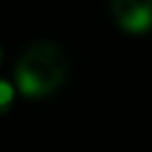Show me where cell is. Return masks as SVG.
I'll return each mask as SVG.
<instances>
[{
	"instance_id": "6da1fadb",
	"label": "cell",
	"mask_w": 152,
	"mask_h": 152,
	"mask_svg": "<svg viewBox=\"0 0 152 152\" xmlns=\"http://www.w3.org/2000/svg\"><path fill=\"white\" fill-rule=\"evenodd\" d=\"M69 74V59L55 43H31L17 59L14 86L26 97H45L62 88Z\"/></svg>"
},
{
	"instance_id": "7a4b0ae2",
	"label": "cell",
	"mask_w": 152,
	"mask_h": 152,
	"mask_svg": "<svg viewBox=\"0 0 152 152\" xmlns=\"http://www.w3.org/2000/svg\"><path fill=\"white\" fill-rule=\"evenodd\" d=\"M109 12L114 24L131 36L152 31V0H109Z\"/></svg>"
},
{
	"instance_id": "3957f363",
	"label": "cell",
	"mask_w": 152,
	"mask_h": 152,
	"mask_svg": "<svg viewBox=\"0 0 152 152\" xmlns=\"http://www.w3.org/2000/svg\"><path fill=\"white\" fill-rule=\"evenodd\" d=\"M12 102H14V86L7 83L5 78H0V116L10 112Z\"/></svg>"
},
{
	"instance_id": "277c9868",
	"label": "cell",
	"mask_w": 152,
	"mask_h": 152,
	"mask_svg": "<svg viewBox=\"0 0 152 152\" xmlns=\"http://www.w3.org/2000/svg\"><path fill=\"white\" fill-rule=\"evenodd\" d=\"M0 62H2V48H0Z\"/></svg>"
}]
</instances>
